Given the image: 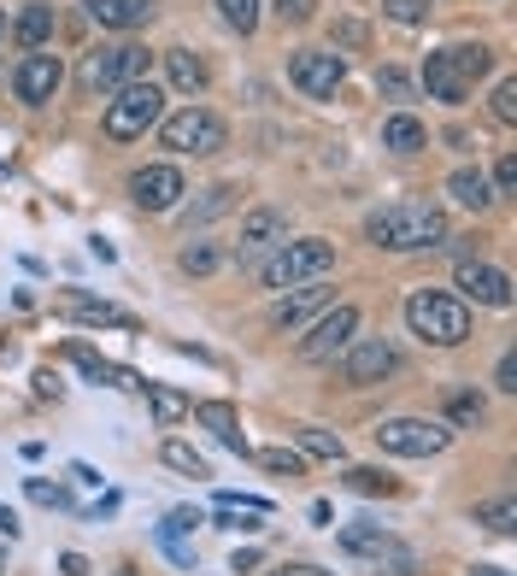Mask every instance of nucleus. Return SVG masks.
<instances>
[{"instance_id":"nucleus-49","label":"nucleus","mask_w":517,"mask_h":576,"mask_svg":"<svg viewBox=\"0 0 517 576\" xmlns=\"http://www.w3.org/2000/svg\"><path fill=\"white\" fill-rule=\"evenodd\" d=\"M471 576H506V571H499V565H476Z\"/></svg>"},{"instance_id":"nucleus-51","label":"nucleus","mask_w":517,"mask_h":576,"mask_svg":"<svg viewBox=\"0 0 517 576\" xmlns=\"http://www.w3.org/2000/svg\"><path fill=\"white\" fill-rule=\"evenodd\" d=\"M0 565H7V541H0Z\"/></svg>"},{"instance_id":"nucleus-23","label":"nucleus","mask_w":517,"mask_h":576,"mask_svg":"<svg viewBox=\"0 0 517 576\" xmlns=\"http://www.w3.org/2000/svg\"><path fill=\"white\" fill-rule=\"evenodd\" d=\"M12 36H19L24 54H42V42L54 36V7H24L19 24H12Z\"/></svg>"},{"instance_id":"nucleus-2","label":"nucleus","mask_w":517,"mask_h":576,"mask_svg":"<svg viewBox=\"0 0 517 576\" xmlns=\"http://www.w3.org/2000/svg\"><path fill=\"white\" fill-rule=\"evenodd\" d=\"M406 324L418 342L429 347H459L464 335H471V312H464L459 295H441V288H418V295L406 300Z\"/></svg>"},{"instance_id":"nucleus-16","label":"nucleus","mask_w":517,"mask_h":576,"mask_svg":"<svg viewBox=\"0 0 517 576\" xmlns=\"http://www.w3.org/2000/svg\"><path fill=\"white\" fill-rule=\"evenodd\" d=\"M265 518H271V500H241V495H218V530H230V535H258L265 530Z\"/></svg>"},{"instance_id":"nucleus-39","label":"nucleus","mask_w":517,"mask_h":576,"mask_svg":"<svg viewBox=\"0 0 517 576\" xmlns=\"http://www.w3.org/2000/svg\"><path fill=\"white\" fill-rule=\"evenodd\" d=\"M494 118H499V124H517V82L512 77L494 89Z\"/></svg>"},{"instance_id":"nucleus-30","label":"nucleus","mask_w":517,"mask_h":576,"mask_svg":"<svg viewBox=\"0 0 517 576\" xmlns=\"http://www.w3.org/2000/svg\"><path fill=\"white\" fill-rule=\"evenodd\" d=\"M453 54V65L464 71V82H476V77H488V65H494V54L482 42H464V47H447Z\"/></svg>"},{"instance_id":"nucleus-12","label":"nucleus","mask_w":517,"mask_h":576,"mask_svg":"<svg viewBox=\"0 0 517 576\" xmlns=\"http://www.w3.org/2000/svg\"><path fill=\"white\" fill-rule=\"evenodd\" d=\"M459 288H464V300H476V307H512V277L499 265L464 259L459 265Z\"/></svg>"},{"instance_id":"nucleus-13","label":"nucleus","mask_w":517,"mask_h":576,"mask_svg":"<svg viewBox=\"0 0 517 576\" xmlns=\"http://www.w3.org/2000/svg\"><path fill=\"white\" fill-rule=\"evenodd\" d=\"M348 383L353 388H365V383H383V377H394V370H400V353H394L388 342H353L348 347Z\"/></svg>"},{"instance_id":"nucleus-27","label":"nucleus","mask_w":517,"mask_h":576,"mask_svg":"<svg viewBox=\"0 0 517 576\" xmlns=\"http://www.w3.org/2000/svg\"><path fill=\"white\" fill-rule=\"evenodd\" d=\"M447 189H453V200H459V207H471V212H482L494 200V189H488V177H482V171H453Z\"/></svg>"},{"instance_id":"nucleus-17","label":"nucleus","mask_w":517,"mask_h":576,"mask_svg":"<svg viewBox=\"0 0 517 576\" xmlns=\"http://www.w3.org/2000/svg\"><path fill=\"white\" fill-rule=\"evenodd\" d=\"M195 418H200L206 430H212L230 453H241V459L253 453V447H248V435H241V418H235V406H230V400H200V406H195Z\"/></svg>"},{"instance_id":"nucleus-40","label":"nucleus","mask_w":517,"mask_h":576,"mask_svg":"<svg viewBox=\"0 0 517 576\" xmlns=\"http://www.w3.org/2000/svg\"><path fill=\"white\" fill-rule=\"evenodd\" d=\"M376 82H383V95L411 100V77H406V71H394V65H383V71H376Z\"/></svg>"},{"instance_id":"nucleus-48","label":"nucleus","mask_w":517,"mask_h":576,"mask_svg":"<svg viewBox=\"0 0 517 576\" xmlns=\"http://www.w3.org/2000/svg\"><path fill=\"white\" fill-rule=\"evenodd\" d=\"M0 535H7V541H12V535H19V518H12V512H7V506H0Z\"/></svg>"},{"instance_id":"nucleus-52","label":"nucleus","mask_w":517,"mask_h":576,"mask_svg":"<svg viewBox=\"0 0 517 576\" xmlns=\"http://www.w3.org/2000/svg\"><path fill=\"white\" fill-rule=\"evenodd\" d=\"M277 576H295V571H277Z\"/></svg>"},{"instance_id":"nucleus-18","label":"nucleus","mask_w":517,"mask_h":576,"mask_svg":"<svg viewBox=\"0 0 517 576\" xmlns=\"http://www.w3.org/2000/svg\"><path fill=\"white\" fill-rule=\"evenodd\" d=\"M424 89L436 95V100H447V107H459L464 95H471V82H464V71L453 65V54H429V65H424Z\"/></svg>"},{"instance_id":"nucleus-20","label":"nucleus","mask_w":517,"mask_h":576,"mask_svg":"<svg viewBox=\"0 0 517 576\" xmlns=\"http://www.w3.org/2000/svg\"><path fill=\"white\" fill-rule=\"evenodd\" d=\"M59 312L72 318V324H124V330H135V318H130V312L107 307V300H89V295H65V300H59Z\"/></svg>"},{"instance_id":"nucleus-36","label":"nucleus","mask_w":517,"mask_h":576,"mask_svg":"<svg viewBox=\"0 0 517 576\" xmlns=\"http://www.w3.org/2000/svg\"><path fill=\"white\" fill-rule=\"evenodd\" d=\"M188 277H212L218 270V247H206V242H195V247H183V259H177Z\"/></svg>"},{"instance_id":"nucleus-9","label":"nucleus","mask_w":517,"mask_h":576,"mask_svg":"<svg viewBox=\"0 0 517 576\" xmlns=\"http://www.w3.org/2000/svg\"><path fill=\"white\" fill-rule=\"evenodd\" d=\"M353 330H359V312L353 307H336V312H323L318 324H312V335L300 342V353L312 365H323V359H336V353L353 347Z\"/></svg>"},{"instance_id":"nucleus-50","label":"nucleus","mask_w":517,"mask_h":576,"mask_svg":"<svg viewBox=\"0 0 517 576\" xmlns=\"http://www.w3.org/2000/svg\"><path fill=\"white\" fill-rule=\"evenodd\" d=\"M0 36H7V12H0Z\"/></svg>"},{"instance_id":"nucleus-1","label":"nucleus","mask_w":517,"mask_h":576,"mask_svg":"<svg viewBox=\"0 0 517 576\" xmlns=\"http://www.w3.org/2000/svg\"><path fill=\"white\" fill-rule=\"evenodd\" d=\"M365 235L388 253H424V247H447V212L424 207V200H394V207L365 218Z\"/></svg>"},{"instance_id":"nucleus-46","label":"nucleus","mask_w":517,"mask_h":576,"mask_svg":"<svg viewBox=\"0 0 517 576\" xmlns=\"http://www.w3.org/2000/svg\"><path fill=\"white\" fill-rule=\"evenodd\" d=\"M59 571H65V576H89V558H82V553H65Z\"/></svg>"},{"instance_id":"nucleus-42","label":"nucleus","mask_w":517,"mask_h":576,"mask_svg":"<svg viewBox=\"0 0 517 576\" xmlns=\"http://www.w3.org/2000/svg\"><path fill=\"white\" fill-rule=\"evenodd\" d=\"M488 189H494V195H512V189H517V159H512V154L494 165V182H488Z\"/></svg>"},{"instance_id":"nucleus-24","label":"nucleus","mask_w":517,"mask_h":576,"mask_svg":"<svg viewBox=\"0 0 517 576\" xmlns=\"http://www.w3.org/2000/svg\"><path fill=\"white\" fill-rule=\"evenodd\" d=\"M424 142H429V130H424L411 112H394V118H383V147H394V154H418Z\"/></svg>"},{"instance_id":"nucleus-26","label":"nucleus","mask_w":517,"mask_h":576,"mask_svg":"<svg viewBox=\"0 0 517 576\" xmlns=\"http://www.w3.org/2000/svg\"><path fill=\"white\" fill-rule=\"evenodd\" d=\"M295 442H300V453H312V459H348V442L330 435V430H318V423H300Z\"/></svg>"},{"instance_id":"nucleus-31","label":"nucleus","mask_w":517,"mask_h":576,"mask_svg":"<svg viewBox=\"0 0 517 576\" xmlns=\"http://www.w3.org/2000/svg\"><path fill=\"white\" fill-rule=\"evenodd\" d=\"M512 518H517V512H512V495H499V500H482V506H476V523H488L494 535H512Z\"/></svg>"},{"instance_id":"nucleus-32","label":"nucleus","mask_w":517,"mask_h":576,"mask_svg":"<svg viewBox=\"0 0 517 576\" xmlns=\"http://www.w3.org/2000/svg\"><path fill=\"white\" fill-rule=\"evenodd\" d=\"M235 207V189L223 182V189H206L200 207H188V224H206V218H218V212H230Z\"/></svg>"},{"instance_id":"nucleus-19","label":"nucleus","mask_w":517,"mask_h":576,"mask_svg":"<svg viewBox=\"0 0 517 576\" xmlns=\"http://www.w3.org/2000/svg\"><path fill=\"white\" fill-rule=\"evenodd\" d=\"M100 30H135L153 19V0H82Z\"/></svg>"},{"instance_id":"nucleus-7","label":"nucleus","mask_w":517,"mask_h":576,"mask_svg":"<svg viewBox=\"0 0 517 576\" xmlns=\"http://www.w3.org/2000/svg\"><path fill=\"white\" fill-rule=\"evenodd\" d=\"M142 71H147V47H135V42H124V47H100V54H89L82 59V89H124V82H142Z\"/></svg>"},{"instance_id":"nucleus-53","label":"nucleus","mask_w":517,"mask_h":576,"mask_svg":"<svg viewBox=\"0 0 517 576\" xmlns=\"http://www.w3.org/2000/svg\"><path fill=\"white\" fill-rule=\"evenodd\" d=\"M0 171H7V165H0Z\"/></svg>"},{"instance_id":"nucleus-15","label":"nucleus","mask_w":517,"mask_h":576,"mask_svg":"<svg viewBox=\"0 0 517 576\" xmlns=\"http://www.w3.org/2000/svg\"><path fill=\"white\" fill-rule=\"evenodd\" d=\"M318 307H330V288H323V277H318V283H295V288L277 300V307H271V324H277V330H295V324H306Z\"/></svg>"},{"instance_id":"nucleus-34","label":"nucleus","mask_w":517,"mask_h":576,"mask_svg":"<svg viewBox=\"0 0 517 576\" xmlns=\"http://www.w3.org/2000/svg\"><path fill=\"white\" fill-rule=\"evenodd\" d=\"M218 12H223V24H230V30H241V36L258 24V0H218Z\"/></svg>"},{"instance_id":"nucleus-25","label":"nucleus","mask_w":517,"mask_h":576,"mask_svg":"<svg viewBox=\"0 0 517 576\" xmlns=\"http://www.w3.org/2000/svg\"><path fill=\"white\" fill-rule=\"evenodd\" d=\"M165 71H170V82H177L183 95L206 89V59H200V54H188V47H170V54H165Z\"/></svg>"},{"instance_id":"nucleus-21","label":"nucleus","mask_w":517,"mask_h":576,"mask_svg":"<svg viewBox=\"0 0 517 576\" xmlns=\"http://www.w3.org/2000/svg\"><path fill=\"white\" fill-rule=\"evenodd\" d=\"M341 547H348V553H376V558H383V553L406 558V547L383 530V523H348V530H341Z\"/></svg>"},{"instance_id":"nucleus-45","label":"nucleus","mask_w":517,"mask_h":576,"mask_svg":"<svg viewBox=\"0 0 517 576\" xmlns=\"http://www.w3.org/2000/svg\"><path fill=\"white\" fill-rule=\"evenodd\" d=\"M494 383H499V395H512V388H517V353H506V359H499Z\"/></svg>"},{"instance_id":"nucleus-37","label":"nucleus","mask_w":517,"mask_h":576,"mask_svg":"<svg viewBox=\"0 0 517 576\" xmlns=\"http://www.w3.org/2000/svg\"><path fill=\"white\" fill-rule=\"evenodd\" d=\"M30 500H36V506H54V512H65V506H72V495H65L59 483H42V477H30Z\"/></svg>"},{"instance_id":"nucleus-43","label":"nucleus","mask_w":517,"mask_h":576,"mask_svg":"<svg viewBox=\"0 0 517 576\" xmlns=\"http://www.w3.org/2000/svg\"><path fill=\"white\" fill-rule=\"evenodd\" d=\"M447 412H453L459 423H476L482 418V400L476 395H453V400H447Z\"/></svg>"},{"instance_id":"nucleus-10","label":"nucleus","mask_w":517,"mask_h":576,"mask_svg":"<svg viewBox=\"0 0 517 576\" xmlns=\"http://www.w3.org/2000/svg\"><path fill=\"white\" fill-rule=\"evenodd\" d=\"M130 195H135V207H142V212H170L188 189H183L177 165H147V171L130 177Z\"/></svg>"},{"instance_id":"nucleus-35","label":"nucleus","mask_w":517,"mask_h":576,"mask_svg":"<svg viewBox=\"0 0 517 576\" xmlns=\"http://www.w3.org/2000/svg\"><path fill=\"white\" fill-rule=\"evenodd\" d=\"M253 459L265 470H277V477H300V470H306V459H300V453H288V447H265V453H253Z\"/></svg>"},{"instance_id":"nucleus-44","label":"nucleus","mask_w":517,"mask_h":576,"mask_svg":"<svg viewBox=\"0 0 517 576\" xmlns=\"http://www.w3.org/2000/svg\"><path fill=\"white\" fill-rule=\"evenodd\" d=\"M160 547L177 558V565H195V547H183V535H170V530H160Z\"/></svg>"},{"instance_id":"nucleus-8","label":"nucleus","mask_w":517,"mask_h":576,"mask_svg":"<svg viewBox=\"0 0 517 576\" xmlns=\"http://www.w3.org/2000/svg\"><path fill=\"white\" fill-rule=\"evenodd\" d=\"M288 77H295L300 95L330 100L341 82H348V65H341V54H323V47H300V54L288 59Z\"/></svg>"},{"instance_id":"nucleus-3","label":"nucleus","mask_w":517,"mask_h":576,"mask_svg":"<svg viewBox=\"0 0 517 576\" xmlns=\"http://www.w3.org/2000/svg\"><path fill=\"white\" fill-rule=\"evenodd\" d=\"M336 270V247L318 242V235H306V242H277L265 265H258V283L265 288H295V283H318Z\"/></svg>"},{"instance_id":"nucleus-5","label":"nucleus","mask_w":517,"mask_h":576,"mask_svg":"<svg viewBox=\"0 0 517 576\" xmlns=\"http://www.w3.org/2000/svg\"><path fill=\"white\" fill-rule=\"evenodd\" d=\"M160 142L170 147V154H218V147L230 142V130H223V118H218V112H206V107H183V112L160 118Z\"/></svg>"},{"instance_id":"nucleus-38","label":"nucleus","mask_w":517,"mask_h":576,"mask_svg":"<svg viewBox=\"0 0 517 576\" xmlns=\"http://www.w3.org/2000/svg\"><path fill=\"white\" fill-rule=\"evenodd\" d=\"M383 12H388L394 24H424L429 0H383Z\"/></svg>"},{"instance_id":"nucleus-28","label":"nucleus","mask_w":517,"mask_h":576,"mask_svg":"<svg viewBox=\"0 0 517 576\" xmlns=\"http://www.w3.org/2000/svg\"><path fill=\"white\" fill-rule=\"evenodd\" d=\"M142 388H147V406H153V418H160V423L188 418V395H177V388H165V383H142Z\"/></svg>"},{"instance_id":"nucleus-11","label":"nucleus","mask_w":517,"mask_h":576,"mask_svg":"<svg viewBox=\"0 0 517 576\" xmlns=\"http://www.w3.org/2000/svg\"><path fill=\"white\" fill-rule=\"evenodd\" d=\"M59 59L54 54H24L19 59V71H12V89H19V100L24 107H47L54 100V89H59Z\"/></svg>"},{"instance_id":"nucleus-14","label":"nucleus","mask_w":517,"mask_h":576,"mask_svg":"<svg viewBox=\"0 0 517 576\" xmlns=\"http://www.w3.org/2000/svg\"><path fill=\"white\" fill-rule=\"evenodd\" d=\"M283 235H288V218H283L277 207H253L248 218H241V247H235V259L253 265V253H258V247H277Z\"/></svg>"},{"instance_id":"nucleus-33","label":"nucleus","mask_w":517,"mask_h":576,"mask_svg":"<svg viewBox=\"0 0 517 576\" xmlns=\"http://www.w3.org/2000/svg\"><path fill=\"white\" fill-rule=\"evenodd\" d=\"M165 465H170V470H183V477H212L200 453H195V447H183V442H165Z\"/></svg>"},{"instance_id":"nucleus-22","label":"nucleus","mask_w":517,"mask_h":576,"mask_svg":"<svg viewBox=\"0 0 517 576\" xmlns=\"http://www.w3.org/2000/svg\"><path fill=\"white\" fill-rule=\"evenodd\" d=\"M65 359H72L82 377H95V383H118V388H142L135 383V370H124V365H107L100 353H89V347H65Z\"/></svg>"},{"instance_id":"nucleus-29","label":"nucleus","mask_w":517,"mask_h":576,"mask_svg":"<svg viewBox=\"0 0 517 576\" xmlns=\"http://www.w3.org/2000/svg\"><path fill=\"white\" fill-rule=\"evenodd\" d=\"M341 483H348L353 495H400V483H394V477H383V470H371V465H353Z\"/></svg>"},{"instance_id":"nucleus-41","label":"nucleus","mask_w":517,"mask_h":576,"mask_svg":"<svg viewBox=\"0 0 517 576\" xmlns=\"http://www.w3.org/2000/svg\"><path fill=\"white\" fill-rule=\"evenodd\" d=\"M318 12V0H277V19L283 24H306Z\"/></svg>"},{"instance_id":"nucleus-4","label":"nucleus","mask_w":517,"mask_h":576,"mask_svg":"<svg viewBox=\"0 0 517 576\" xmlns=\"http://www.w3.org/2000/svg\"><path fill=\"white\" fill-rule=\"evenodd\" d=\"M165 118V89L160 82H124L112 100H107V135L112 142H135V135H147L153 124Z\"/></svg>"},{"instance_id":"nucleus-47","label":"nucleus","mask_w":517,"mask_h":576,"mask_svg":"<svg viewBox=\"0 0 517 576\" xmlns=\"http://www.w3.org/2000/svg\"><path fill=\"white\" fill-rule=\"evenodd\" d=\"M112 512H118V495H107V500H95V506H89V518H112Z\"/></svg>"},{"instance_id":"nucleus-6","label":"nucleus","mask_w":517,"mask_h":576,"mask_svg":"<svg viewBox=\"0 0 517 576\" xmlns=\"http://www.w3.org/2000/svg\"><path fill=\"white\" fill-rule=\"evenodd\" d=\"M453 442L447 423H429V418H383L376 423V447L383 453H400V459H436Z\"/></svg>"}]
</instances>
